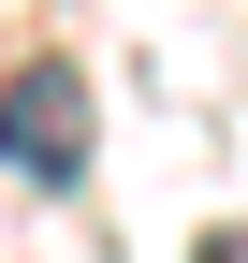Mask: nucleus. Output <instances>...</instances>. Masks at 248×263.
<instances>
[{
    "label": "nucleus",
    "instance_id": "nucleus-1",
    "mask_svg": "<svg viewBox=\"0 0 248 263\" xmlns=\"http://www.w3.org/2000/svg\"><path fill=\"white\" fill-rule=\"evenodd\" d=\"M0 176H29V190L88 176V73L73 59H15L0 73Z\"/></svg>",
    "mask_w": 248,
    "mask_h": 263
},
{
    "label": "nucleus",
    "instance_id": "nucleus-2",
    "mask_svg": "<svg viewBox=\"0 0 248 263\" xmlns=\"http://www.w3.org/2000/svg\"><path fill=\"white\" fill-rule=\"evenodd\" d=\"M190 263H248V234H204V249H190Z\"/></svg>",
    "mask_w": 248,
    "mask_h": 263
}]
</instances>
